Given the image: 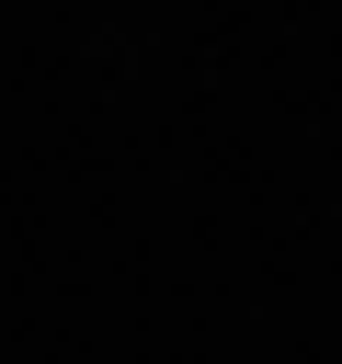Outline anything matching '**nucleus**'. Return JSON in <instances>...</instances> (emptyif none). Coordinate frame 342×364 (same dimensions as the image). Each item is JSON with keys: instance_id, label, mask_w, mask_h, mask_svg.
<instances>
[]
</instances>
